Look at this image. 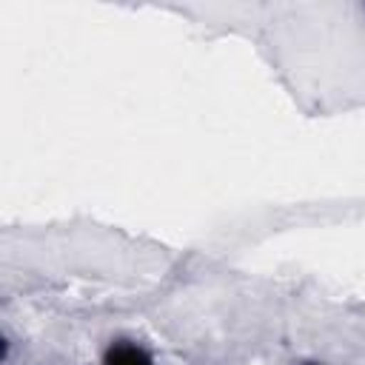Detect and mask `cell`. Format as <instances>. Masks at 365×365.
I'll use <instances>...</instances> for the list:
<instances>
[{
    "mask_svg": "<svg viewBox=\"0 0 365 365\" xmlns=\"http://www.w3.org/2000/svg\"><path fill=\"white\" fill-rule=\"evenodd\" d=\"M103 365H154V359L140 348V345H131V342H117L106 351V359Z\"/></svg>",
    "mask_w": 365,
    "mask_h": 365,
    "instance_id": "cell-1",
    "label": "cell"
}]
</instances>
